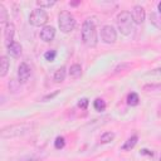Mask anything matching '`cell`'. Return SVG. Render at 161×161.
<instances>
[{"label": "cell", "instance_id": "obj_15", "mask_svg": "<svg viewBox=\"0 0 161 161\" xmlns=\"http://www.w3.org/2000/svg\"><path fill=\"white\" fill-rule=\"evenodd\" d=\"M64 79H65V67H60L54 73V82L62 83Z\"/></svg>", "mask_w": 161, "mask_h": 161}, {"label": "cell", "instance_id": "obj_21", "mask_svg": "<svg viewBox=\"0 0 161 161\" xmlns=\"http://www.w3.org/2000/svg\"><path fill=\"white\" fill-rule=\"evenodd\" d=\"M64 146H65V140H64V137L58 136V137L55 138V141H54V147H55L57 150H62Z\"/></svg>", "mask_w": 161, "mask_h": 161}, {"label": "cell", "instance_id": "obj_2", "mask_svg": "<svg viewBox=\"0 0 161 161\" xmlns=\"http://www.w3.org/2000/svg\"><path fill=\"white\" fill-rule=\"evenodd\" d=\"M33 125L30 123H16V125H11L8 127H4L0 131V136L1 138H13V137H19L23 135L29 133L33 130Z\"/></svg>", "mask_w": 161, "mask_h": 161}, {"label": "cell", "instance_id": "obj_26", "mask_svg": "<svg viewBox=\"0 0 161 161\" xmlns=\"http://www.w3.org/2000/svg\"><path fill=\"white\" fill-rule=\"evenodd\" d=\"M141 153H142V155H148V156H152V155H153V152L150 151V150H147V148H142V150H141Z\"/></svg>", "mask_w": 161, "mask_h": 161}, {"label": "cell", "instance_id": "obj_20", "mask_svg": "<svg viewBox=\"0 0 161 161\" xmlns=\"http://www.w3.org/2000/svg\"><path fill=\"white\" fill-rule=\"evenodd\" d=\"M150 20H151V23H152L155 26L161 28V16H160L158 14H156V13H151V15H150Z\"/></svg>", "mask_w": 161, "mask_h": 161}, {"label": "cell", "instance_id": "obj_22", "mask_svg": "<svg viewBox=\"0 0 161 161\" xmlns=\"http://www.w3.org/2000/svg\"><path fill=\"white\" fill-rule=\"evenodd\" d=\"M36 4H38V5L40 6V9H42V8H50V6H53V5L55 4V1H54V0H38Z\"/></svg>", "mask_w": 161, "mask_h": 161}, {"label": "cell", "instance_id": "obj_29", "mask_svg": "<svg viewBox=\"0 0 161 161\" xmlns=\"http://www.w3.org/2000/svg\"><path fill=\"white\" fill-rule=\"evenodd\" d=\"M157 9H158V13L161 14V1L158 3V5H157Z\"/></svg>", "mask_w": 161, "mask_h": 161}, {"label": "cell", "instance_id": "obj_1", "mask_svg": "<svg viewBox=\"0 0 161 161\" xmlns=\"http://www.w3.org/2000/svg\"><path fill=\"white\" fill-rule=\"evenodd\" d=\"M82 40L87 47H96L98 43V36H97V29H96V23L92 19H86L82 25Z\"/></svg>", "mask_w": 161, "mask_h": 161}, {"label": "cell", "instance_id": "obj_16", "mask_svg": "<svg viewBox=\"0 0 161 161\" xmlns=\"http://www.w3.org/2000/svg\"><path fill=\"white\" fill-rule=\"evenodd\" d=\"M140 102V98H138V94L135 93V92H131L128 96H127V103L130 106H137Z\"/></svg>", "mask_w": 161, "mask_h": 161}, {"label": "cell", "instance_id": "obj_24", "mask_svg": "<svg viewBox=\"0 0 161 161\" xmlns=\"http://www.w3.org/2000/svg\"><path fill=\"white\" fill-rule=\"evenodd\" d=\"M88 103H89V101H88L87 98H80V99L78 101V107L82 108V109H86V108L88 107Z\"/></svg>", "mask_w": 161, "mask_h": 161}, {"label": "cell", "instance_id": "obj_11", "mask_svg": "<svg viewBox=\"0 0 161 161\" xmlns=\"http://www.w3.org/2000/svg\"><path fill=\"white\" fill-rule=\"evenodd\" d=\"M8 48V53L11 55V57H14V58H18V57H20V54H21V45L18 43V42H14L13 44H10V45H8L6 47Z\"/></svg>", "mask_w": 161, "mask_h": 161}, {"label": "cell", "instance_id": "obj_28", "mask_svg": "<svg viewBox=\"0 0 161 161\" xmlns=\"http://www.w3.org/2000/svg\"><path fill=\"white\" fill-rule=\"evenodd\" d=\"M79 3H80V1H74V3H69V4H70L72 6H75V5H78Z\"/></svg>", "mask_w": 161, "mask_h": 161}, {"label": "cell", "instance_id": "obj_9", "mask_svg": "<svg viewBox=\"0 0 161 161\" xmlns=\"http://www.w3.org/2000/svg\"><path fill=\"white\" fill-rule=\"evenodd\" d=\"M14 35H15V26L13 23H9L8 25H5V30H4V38H5L6 47L14 43Z\"/></svg>", "mask_w": 161, "mask_h": 161}, {"label": "cell", "instance_id": "obj_6", "mask_svg": "<svg viewBox=\"0 0 161 161\" xmlns=\"http://www.w3.org/2000/svg\"><path fill=\"white\" fill-rule=\"evenodd\" d=\"M101 39L106 44H113L117 39V33L112 25H104L101 29Z\"/></svg>", "mask_w": 161, "mask_h": 161}, {"label": "cell", "instance_id": "obj_10", "mask_svg": "<svg viewBox=\"0 0 161 161\" xmlns=\"http://www.w3.org/2000/svg\"><path fill=\"white\" fill-rule=\"evenodd\" d=\"M39 35H40V39L42 40H44V42H52L54 39V36H55V29H54V26H50V25L44 26L40 30V34Z\"/></svg>", "mask_w": 161, "mask_h": 161}, {"label": "cell", "instance_id": "obj_8", "mask_svg": "<svg viewBox=\"0 0 161 161\" xmlns=\"http://www.w3.org/2000/svg\"><path fill=\"white\" fill-rule=\"evenodd\" d=\"M131 15H132V19H133L135 24H142L143 20H145L146 13H145V9L141 5H136V6H133Z\"/></svg>", "mask_w": 161, "mask_h": 161}, {"label": "cell", "instance_id": "obj_7", "mask_svg": "<svg viewBox=\"0 0 161 161\" xmlns=\"http://www.w3.org/2000/svg\"><path fill=\"white\" fill-rule=\"evenodd\" d=\"M30 74H31L30 67L25 62L20 63V65L18 68V79H19V82H21V83L28 82V79L30 78Z\"/></svg>", "mask_w": 161, "mask_h": 161}, {"label": "cell", "instance_id": "obj_18", "mask_svg": "<svg viewBox=\"0 0 161 161\" xmlns=\"http://www.w3.org/2000/svg\"><path fill=\"white\" fill-rule=\"evenodd\" d=\"M113 138H114V133L113 132H104L99 137V143H109Z\"/></svg>", "mask_w": 161, "mask_h": 161}, {"label": "cell", "instance_id": "obj_27", "mask_svg": "<svg viewBox=\"0 0 161 161\" xmlns=\"http://www.w3.org/2000/svg\"><path fill=\"white\" fill-rule=\"evenodd\" d=\"M58 93H59V91H55L54 93H52V94H48V96H45V97L43 98V101H47V99H49V98H53V97H54V96H57Z\"/></svg>", "mask_w": 161, "mask_h": 161}, {"label": "cell", "instance_id": "obj_12", "mask_svg": "<svg viewBox=\"0 0 161 161\" xmlns=\"http://www.w3.org/2000/svg\"><path fill=\"white\" fill-rule=\"evenodd\" d=\"M137 141H138V137H137L136 135H133V136L128 137V138L126 140V142L123 143V146H122V150H123V151H130V150H132V148L136 146Z\"/></svg>", "mask_w": 161, "mask_h": 161}, {"label": "cell", "instance_id": "obj_14", "mask_svg": "<svg viewBox=\"0 0 161 161\" xmlns=\"http://www.w3.org/2000/svg\"><path fill=\"white\" fill-rule=\"evenodd\" d=\"M69 75H70L72 78H74V79L79 78V77L82 75V67H80L79 64H73V65H70V68H69Z\"/></svg>", "mask_w": 161, "mask_h": 161}, {"label": "cell", "instance_id": "obj_4", "mask_svg": "<svg viewBox=\"0 0 161 161\" xmlns=\"http://www.w3.org/2000/svg\"><path fill=\"white\" fill-rule=\"evenodd\" d=\"M58 25H59V29L63 31V33H70L74 26H75V20L73 18V15L68 11H62L58 16Z\"/></svg>", "mask_w": 161, "mask_h": 161}, {"label": "cell", "instance_id": "obj_17", "mask_svg": "<svg viewBox=\"0 0 161 161\" xmlns=\"http://www.w3.org/2000/svg\"><path fill=\"white\" fill-rule=\"evenodd\" d=\"M93 107H94L96 111L103 112V111L106 109V102H104L102 98H97V99H94V102H93Z\"/></svg>", "mask_w": 161, "mask_h": 161}, {"label": "cell", "instance_id": "obj_13", "mask_svg": "<svg viewBox=\"0 0 161 161\" xmlns=\"http://www.w3.org/2000/svg\"><path fill=\"white\" fill-rule=\"evenodd\" d=\"M9 60L5 55H3L0 58V77H5L8 74V70H9Z\"/></svg>", "mask_w": 161, "mask_h": 161}, {"label": "cell", "instance_id": "obj_3", "mask_svg": "<svg viewBox=\"0 0 161 161\" xmlns=\"http://www.w3.org/2000/svg\"><path fill=\"white\" fill-rule=\"evenodd\" d=\"M117 26H118V30L123 35H130L133 30V19H132L131 13L121 11L117 15Z\"/></svg>", "mask_w": 161, "mask_h": 161}, {"label": "cell", "instance_id": "obj_19", "mask_svg": "<svg viewBox=\"0 0 161 161\" xmlns=\"http://www.w3.org/2000/svg\"><path fill=\"white\" fill-rule=\"evenodd\" d=\"M0 23L1 24H9L8 23V11L3 4H0Z\"/></svg>", "mask_w": 161, "mask_h": 161}, {"label": "cell", "instance_id": "obj_5", "mask_svg": "<svg viewBox=\"0 0 161 161\" xmlns=\"http://www.w3.org/2000/svg\"><path fill=\"white\" fill-rule=\"evenodd\" d=\"M48 21V14L43 9H34L29 15V23L33 26H43Z\"/></svg>", "mask_w": 161, "mask_h": 161}, {"label": "cell", "instance_id": "obj_23", "mask_svg": "<svg viewBox=\"0 0 161 161\" xmlns=\"http://www.w3.org/2000/svg\"><path fill=\"white\" fill-rule=\"evenodd\" d=\"M55 55H57V53H55V50H53V49L47 50V52L44 53V58H45L47 60H49V62H53V60L55 59Z\"/></svg>", "mask_w": 161, "mask_h": 161}, {"label": "cell", "instance_id": "obj_25", "mask_svg": "<svg viewBox=\"0 0 161 161\" xmlns=\"http://www.w3.org/2000/svg\"><path fill=\"white\" fill-rule=\"evenodd\" d=\"M15 83H16V80H14V79L9 82V88H10L11 92H16V91H19V88L15 87Z\"/></svg>", "mask_w": 161, "mask_h": 161}]
</instances>
